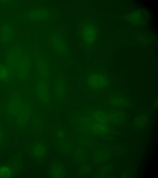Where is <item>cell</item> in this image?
I'll return each instance as SVG.
<instances>
[{"mask_svg": "<svg viewBox=\"0 0 158 178\" xmlns=\"http://www.w3.org/2000/svg\"><path fill=\"white\" fill-rule=\"evenodd\" d=\"M6 66L11 73L21 80L28 76L31 64L27 55L18 48L10 49L6 58Z\"/></svg>", "mask_w": 158, "mask_h": 178, "instance_id": "6da1fadb", "label": "cell"}, {"mask_svg": "<svg viewBox=\"0 0 158 178\" xmlns=\"http://www.w3.org/2000/svg\"><path fill=\"white\" fill-rule=\"evenodd\" d=\"M8 114L15 118L20 125L25 124L28 121L31 114V108L29 103L25 101L18 95H12L7 106Z\"/></svg>", "mask_w": 158, "mask_h": 178, "instance_id": "7a4b0ae2", "label": "cell"}, {"mask_svg": "<svg viewBox=\"0 0 158 178\" xmlns=\"http://www.w3.org/2000/svg\"><path fill=\"white\" fill-rule=\"evenodd\" d=\"M85 85L90 91L96 94L105 92L110 85L108 76L101 71L95 70L89 73L85 78Z\"/></svg>", "mask_w": 158, "mask_h": 178, "instance_id": "3957f363", "label": "cell"}, {"mask_svg": "<svg viewBox=\"0 0 158 178\" xmlns=\"http://www.w3.org/2000/svg\"><path fill=\"white\" fill-rule=\"evenodd\" d=\"M79 32L83 47L86 49H93L98 37L99 32L96 24L90 21H85L81 25Z\"/></svg>", "mask_w": 158, "mask_h": 178, "instance_id": "277c9868", "label": "cell"}, {"mask_svg": "<svg viewBox=\"0 0 158 178\" xmlns=\"http://www.w3.org/2000/svg\"><path fill=\"white\" fill-rule=\"evenodd\" d=\"M37 77L48 83L51 79V71L49 65L45 57L41 53L37 54L35 58Z\"/></svg>", "mask_w": 158, "mask_h": 178, "instance_id": "5b68a950", "label": "cell"}, {"mask_svg": "<svg viewBox=\"0 0 158 178\" xmlns=\"http://www.w3.org/2000/svg\"><path fill=\"white\" fill-rule=\"evenodd\" d=\"M49 83L38 77L35 84L36 97L42 104L47 106L51 102V95Z\"/></svg>", "mask_w": 158, "mask_h": 178, "instance_id": "8992f818", "label": "cell"}, {"mask_svg": "<svg viewBox=\"0 0 158 178\" xmlns=\"http://www.w3.org/2000/svg\"><path fill=\"white\" fill-rule=\"evenodd\" d=\"M49 40L52 48L59 55L66 57L68 55V46L62 33L59 32H53L51 35Z\"/></svg>", "mask_w": 158, "mask_h": 178, "instance_id": "52a82bcc", "label": "cell"}, {"mask_svg": "<svg viewBox=\"0 0 158 178\" xmlns=\"http://www.w3.org/2000/svg\"><path fill=\"white\" fill-rule=\"evenodd\" d=\"M67 86L64 78L60 76L55 77L53 83V93L55 99L61 101L64 99L66 92Z\"/></svg>", "mask_w": 158, "mask_h": 178, "instance_id": "ba28073f", "label": "cell"}, {"mask_svg": "<svg viewBox=\"0 0 158 178\" xmlns=\"http://www.w3.org/2000/svg\"><path fill=\"white\" fill-rule=\"evenodd\" d=\"M52 16L50 11L45 8L38 7L30 11L27 17L30 21L35 22L45 21L50 19Z\"/></svg>", "mask_w": 158, "mask_h": 178, "instance_id": "9c48e42d", "label": "cell"}, {"mask_svg": "<svg viewBox=\"0 0 158 178\" xmlns=\"http://www.w3.org/2000/svg\"><path fill=\"white\" fill-rule=\"evenodd\" d=\"M13 35L12 27L8 24H3L0 29V41L3 44L9 42L12 39Z\"/></svg>", "mask_w": 158, "mask_h": 178, "instance_id": "30bf717a", "label": "cell"}, {"mask_svg": "<svg viewBox=\"0 0 158 178\" xmlns=\"http://www.w3.org/2000/svg\"><path fill=\"white\" fill-rule=\"evenodd\" d=\"M106 101L111 105L118 107L126 106L128 104L126 98L118 94L110 95L107 97Z\"/></svg>", "mask_w": 158, "mask_h": 178, "instance_id": "8fae6325", "label": "cell"}, {"mask_svg": "<svg viewBox=\"0 0 158 178\" xmlns=\"http://www.w3.org/2000/svg\"><path fill=\"white\" fill-rule=\"evenodd\" d=\"M31 152L33 155L36 158H42L45 156L46 148L43 143H36L32 146Z\"/></svg>", "mask_w": 158, "mask_h": 178, "instance_id": "7c38bea8", "label": "cell"}, {"mask_svg": "<svg viewBox=\"0 0 158 178\" xmlns=\"http://www.w3.org/2000/svg\"><path fill=\"white\" fill-rule=\"evenodd\" d=\"M11 73L7 66L0 64V82H4L9 80Z\"/></svg>", "mask_w": 158, "mask_h": 178, "instance_id": "4fadbf2b", "label": "cell"}, {"mask_svg": "<svg viewBox=\"0 0 158 178\" xmlns=\"http://www.w3.org/2000/svg\"><path fill=\"white\" fill-rule=\"evenodd\" d=\"M12 175L11 169L6 166H2L0 167V178H9Z\"/></svg>", "mask_w": 158, "mask_h": 178, "instance_id": "5bb4252c", "label": "cell"}, {"mask_svg": "<svg viewBox=\"0 0 158 178\" xmlns=\"http://www.w3.org/2000/svg\"><path fill=\"white\" fill-rule=\"evenodd\" d=\"M52 175L54 177H61L63 175L62 168L59 166H55L51 170Z\"/></svg>", "mask_w": 158, "mask_h": 178, "instance_id": "9a60e30c", "label": "cell"}, {"mask_svg": "<svg viewBox=\"0 0 158 178\" xmlns=\"http://www.w3.org/2000/svg\"><path fill=\"white\" fill-rule=\"evenodd\" d=\"M3 134L2 129L0 127V145L1 144L3 141Z\"/></svg>", "mask_w": 158, "mask_h": 178, "instance_id": "2e32d148", "label": "cell"}]
</instances>
